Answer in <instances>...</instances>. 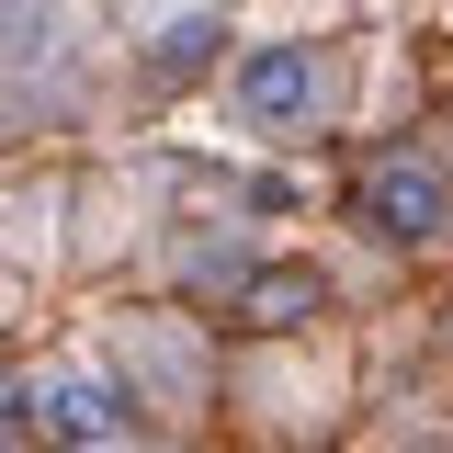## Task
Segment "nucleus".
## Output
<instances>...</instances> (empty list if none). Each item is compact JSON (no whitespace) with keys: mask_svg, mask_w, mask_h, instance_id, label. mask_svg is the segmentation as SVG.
Returning a JSON list of instances; mask_svg holds the SVG:
<instances>
[{"mask_svg":"<svg viewBox=\"0 0 453 453\" xmlns=\"http://www.w3.org/2000/svg\"><path fill=\"white\" fill-rule=\"evenodd\" d=\"M351 216L374 226L386 250H442L453 238V170L431 148H374L363 181H351Z\"/></svg>","mask_w":453,"mask_h":453,"instance_id":"f257e3e1","label":"nucleus"},{"mask_svg":"<svg viewBox=\"0 0 453 453\" xmlns=\"http://www.w3.org/2000/svg\"><path fill=\"white\" fill-rule=\"evenodd\" d=\"M329 57L318 46H250L238 68H226V103H238V125L250 136H306L318 113H329Z\"/></svg>","mask_w":453,"mask_h":453,"instance_id":"f03ea898","label":"nucleus"},{"mask_svg":"<svg viewBox=\"0 0 453 453\" xmlns=\"http://www.w3.org/2000/svg\"><path fill=\"white\" fill-rule=\"evenodd\" d=\"M12 431H46L57 453H103L125 431V386L103 363H46L35 386H12Z\"/></svg>","mask_w":453,"mask_h":453,"instance_id":"7ed1b4c3","label":"nucleus"},{"mask_svg":"<svg viewBox=\"0 0 453 453\" xmlns=\"http://www.w3.org/2000/svg\"><path fill=\"white\" fill-rule=\"evenodd\" d=\"M306 306H318V273H261V283H250V318H273V329L306 318Z\"/></svg>","mask_w":453,"mask_h":453,"instance_id":"20e7f679","label":"nucleus"},{"mask_svg":"<svg viewBox=\"0 0 453 453\" xmlns=\"http://www.w3.org/2000/svg\"><path fill=\"white\" fill-rule=\"evenodd\" d=\"M0 453H12V396H0Z\"/></svg>","mask_w":453,"mask_h":453,"instance_id":"39448f33","label":"nucleus"},{"mask_svg":"<svg viewBox=\"0 0 453 453\" xmlns=\"http://www.w3.org/2000/svg\"><path fill=\"white\" fill-rule=\"evenodd\" d=\"M103 453H125V442H103Z\"/></svg>","mask_w":453,"mask_h":453,"instance_id":"423d86ee","label":"nucleus"}]
</instances>
